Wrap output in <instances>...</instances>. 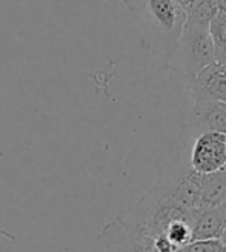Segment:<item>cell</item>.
<instances>
[{
  "label": "cell",
  "mask_w": 226,
  "mask_h": 252,
  "mask_svg": "<svg viewBox=\"0 0 226 252\" xmlns=\"http://www.w3.org/2000/svg\"><path fill=\"white\" fill-rule=\"evenodd\" d=\"M171 59L177 74L190 86L200 72L217 60L209 23L186 20Z\"/></svg>",
  "instance_id": "obj_1"
},
{
  "label": "cell",
  "mask_w": 226,
  "mask_h": 252,
  "mask_svg": "<svg viewBox=\"0 0 226 252\" xmlns=\"http://www.w3.org/2000/svg\"><path fill=\"white\" fill-rule=\"evenodd\" d=\"M123 3L161 37L169 57H172L186 22L179 0H123Z\"/></svg>",
  "instance_id": "obj_2"
},
{
  "label": "cell",
  "mask_w": 226,
  "mask_h": 252,
  "mask_svg": "<svg viewBox=\"0 0 226 252\" xmlns=\"http://www.w3.org/2000/svg\"><path fill=\"white\" fill-rule=\"evenodd\" d=\"M97 243L103 252H156L153 238L125 217L106 223Z\"/></svg>",
  "instance_id": "obj_3"
},
{
  "label": "cell",
  "mask_w": 226,
  "mask_h": 252,
  "mask_svg": "<svg viewBox=\"0 0 226 252\" xmlns=\"http://www.w3.org/2000/svg\"><path fill=\"white\" fill-rule=\"evenodd\" d=\"M190 168L198 175L226 171V134L206 132L195 138Z\"/></svg>",
  "instance_id": "obj_4"
},
{
  "label": "cell",
  "mask_w": 226,
  "mask_h": 252,
  "mask_svg": "<svg viewBox=\"0 0 226 252\" xmlns=\"http://www.w3.org/2000/svg\"><path fill=\"white\" fill-rule=\"evenodd\" d=\"M194 103L226 102V62H214L190 83Z\"/></svg>",
  "instance_id": "obj_5"
},
{
  "label": "cell",
  "mask_w": 226,
  "mask_h": 252,
  "mask_svg": "<svg viewBox=\"0 0 226 252\" xmlns=\"http://www.w3.org/2000/svg\"><path fill=\"white\" fill-rule=\"evenodd\" d=\"M193 129L198 135L206 132L226 134V102H197L191 112Z\"/></svg>",
  "instance_id": "obj_6"
},
{
  "label": "cell",
  "mask_w": 226,
  "mask_h": 252,
  "mask_svg": "<svg viewBox=\"0 0 226 252\" xmlns=\"http://www.w3.org/2000/svg\"><path fill=\"white\" fill-rule=\"evenodd\" d=\"M226 229V209L198 208L193 212V242L220 238Z\"/></svg>",
  "instance_id": "obj_7"
},
{
  "label": "cell",
  "mask_w": 226,
  "mask_h": 252,
  "mask_svg": "<svg viewBox=\"0 0 226 252\" xmlns=\"http://www.w3.org/2000/svg\"><path fill=\"white\" fill-rule=\"evenodd\" d=\"M195 179L200 188L202 208H223L226 205V171L208 175L195 174Z\"/></svg>",
  "instance_id": "obj_8"
},
{
  "label": "cell",
  "mask_w": 226,
  "mask_h": 252,
  "mask_svg": "<svg viewBox=\"0 0 226 252\" xmlns=\"http://www.w3.org/2000/svg\"><path fill=\"white\" fill-rule=\"evenodd\" d=\"M209 31L216 45L217 62H226V12H217L209 25Z\"/></svg>",
  "instance_id": "obj_9"
},
{
  "label": "cell",
  "mask_w": 226,
  "mask_h": 252,
  "mask_svg": "<svg viewBox=\"0 0 226 252\" xmlns=\"http://www.w3.org/2000/svg\"><path fill=\"white\" fill-rule=\"evenodd\" d=\"M177 252H226L225 243L220 238H211V240H194L186 246L180 248Z\"/></svg>",
  "instance_id": "obj_10"
},
{
  "label": "cell",
  "mask_w": 226,
  "mask_h": 252,
  "mask_svg": "<svg viewBox=\"0 0 226 252\" xmlns=\"http://www.w3.org/2000/svg\"><path fill=\"white\" fill-rule=\"evenodd\" d=\"M214 2H216V5H217L219 11L226 12V0H214Z\"/></svg>",
  "instance_id": "obj_11"
},
{
  "label": "cell",
  "mask_w": 226,
  "mask_h": 252,
  "mask_svg": "<svg viewBox=\"0 0 226 252\" xmlns=\"http://www.w3.org/2000/svg\"><path fill=\"white\" fill-rule=\"evenodd\" d=\"M220 240L225 243V246H226V229L223 231V234H222V237H220Z\"/></svg>",
  "instance_id": "obj_12"
},
{
  "label": "cell",
  "mask_w": 226,
  "mask_h": 252,
  "mask_svg": "<svg viewBox=\"0 0 226 252\" xmlns=\"http://www.w3.org/2000/svg\"><path fill=\"white\" fill-rule=\"evenodd\" d=\"M182 2H185V0H179V3H182Z\"/></svg>",
  "instance_id": "obj_13"
},
{
  "label": "cell",
  "mask_w": 226,
  "mask_h": 252,
  "mask_svg": "<svg viewBox=\"0 0 226 252\" xmlns=\"http://www.w3.org/2000/svg\"><path fill=\"white\" fill-rule=\"evenodd\" d=\"M223 208H225V209H226V205H225V206H223Z\"/></svg>",
  "instance_id": "obj_14"
}]
</instances>
